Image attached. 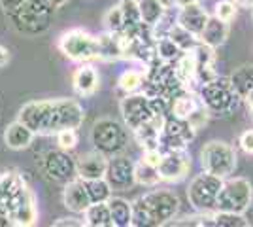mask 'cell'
Wrapping results in <instances>:
<instances>
[{
  "instance_id": "cell-1",
  "label": "cell",
  "mask_w": 253,
  "mask_h": 227,
  "mask_svg": "<svg viewBox=\"0 0 253 227\" xmlns=\"http://www.w3.org/2000/svg\"><path fill=\"white\" fill-rule=\"evenodd\" d=\"M19 121L29 125L36 135H57L63 129H80L85 119L82 104L74 98L32 100L19 110Z\"/></svg>"
},
{
  "instance_id": "cell-2",
  "label": "cell",
  "mask_w": 253,
  "mask_h": 227,
  "mask_svg": "<svg viewBox=\"0 0 253 227\" xmlns=\"http://www.w3.org/2000/svg\"><path fill=\"white\" fill-rule=\"evenodd\" d=\"M179 212L178 195L170 189H151L132 203V227L169 226Z\"/></svg>"
},
{
  "instance_id": "cell-3",
  "label": "cell",
  "mask_w": 253,
  "mask_h": 227,
  "mask_svg": "<svg viewBox=\"0 0 253 227\" xmlns=\"http://www.w3.org/2000/svg\"><path fill=\"white\" fill-rule=\"evenodd\" d=\"M55 10L57 8L49 0H27L21 6L6 11V19L17 34L36 38L51 29Z\"/></svg>"
},
{
  "instance_id": "cell-4",
  "label": "cell",
  "mask_w": 253,
  "mask_h": 227,
  "mask_svg": "<svg viewBox=\"0 0 253 227\" xmlns=\"http://www.w3.org/2000/svg\"><path fill=\"white\" fill-rule=\"evenodd\" d=\"M199 95L210 116H231L242 102V97L236 93L231 78L225 76H217L211 82L202 84Z\"/></svg>"
},
{
  "instance_id": "cell-5",
  "label": "cell",
  "mask_w": 253,
  "mask_h": 227,
  "mask_svg": "<svg viewBox=\"0 0 253 227\" xmlns=\"http://www.w3.org/2000/svg\"><path fill=\"white\" fill-rule=\"evenodd\" d=\"M128 127L112 118L96 119L91 127V144L96 151L106 157H114L126 150L128 146Z\"/></svg>"
},
{
  "instance_id": "cell-6",
  "label": "cell",
  "mask_w": 253,
  "mask_h": 227,
  "mask_svg": "<svg viewBox=\"0 0 253 227\" xmlns=\"http://www.w3.org/2000/svg\"><path fill=\"white\" fill-rule=\"evenodd\" d=\"M59 49L61 53L74 61V63H89L100 61V45L98 36L87 33L84 29H70L59 36Z\"/></svg>"
},
{
  "instance_id": "cell-7",
  "label": "cell",
  "mask_w": 253,
  "mask_h": 227,
  "mask_svg": "<svg viewBox=\"0 0 253 227\" xmlns=\"http://www.w3.org/2000/svg\"><path fill=\"white\" fill-rule=\"evenodd\" d=\"M223 178L202 171L189 182L187 201L195 212H215L217 197L221 191Z\"/></svg>"
},
{
  "instance_id": "cell-8",
  "label": "cell",
  "mask_w": 253,
  "mask_h": 227,
  "mask_svg": "<svg viewBox=\"0 0 253 227\" xmlns=\"http://www.w3.org/2000/svg\"><path fill=\"white\" fill-rule=\"evenodd\" d=\"M236 150L223 140H210L201 150V165L206 173H211L219 178H229L236 169Z\"/></svg>"
},
{
  "instance_id": "cell-9",
  "label": "cell",
  "mask_w": 253,
  "mask_h": 227,
  "mask_svg": "<svg viewBox=\"0 0 253 227\" xmlns=\"http://www.w3.org/2000/svg\"><path fill=\"white\" fill-rule=\"evenodd\" d=\"M252 201H253V187L250 184V180H246L242 176H234V178L229 176V178L223 180L215 210L244 214L252 206Z\"/></svg>"
},
{
  "instance_id": "cell-10",
  "label": "cell",
  "mask_w": 253,
  "mask_h": 227,
  "mask_svg": "<svg viewBox=\"0 0 253 227\" xmlns=\"http://www.w3.org/2000/svg\"><path fill=\"white\" fill-rule=\"evenodd\" d=\"M197 135V129L189 123V119L178 118L174 114L165 116L163 131L159 136V150L163 151H176V150H187L193 138Z\"/></svg>"
},
{
  "instance_id": "cell-11",
  "label": "cell",
  "mask_w": 253,
  "mask_h": 227,
  "mask_svg": "<svg viewBox=\"0 0 253 227\" xmlns=\"http://www.w3.org/2000/svg\"><path fill=\"white\" fill-rule=\"evenodd\" d=\"M43 176L47 180H51L55 184H68L78 176V163L70 155V151L66 150H49L43 153L42 161H40Z\"/></svg>"
},
{
  "instance_id": "cell-12",
  "label": "cell",
  "mask_w": 253,
  "mask_h": 227,
  "mask_svg": "<svg viewBox=\"0 0 253 227\" xmlns=\"http://www.w3.org/2000/svg\"><path fill=\"white\" fill-rule=\"evenodd\" d=\"M119 110H121V116L128 131H136L138 127L146 125L153 116H157L151 108V102L146 93L125 95L119 102Z\"/></svg>"
},
{
  "instance_id": "cell-13",
  "label": "cell",
  "mask_w": 253,
  "mask_h": 227,
  "mask_svg": "<svg viewBox=\"0 0 253 227\" xmlns=\"http://www.w3.org/2000/svg\"><path fill=\"white\" fill-rule=\"evenodd\" d=\"M104 178L114 187V191H126L136 184V163L125 153L114 155L108 161Z\"/></svg>"
},
{
  "instance_id": "cell-14",
  "label": "cell",
  "mask_w": 253,
  "mask_h": 227,
  "mask_svg": "<svg viewBox=\"0 0 253 227\" xmlns=\"http://www.w3.org/2000/svg\"><path fill=\"white\" fill-rule=\"evenodd\" d=\"M159 174L165 182H181L191 169V157L185 150L165 151L159 163Z\"/></svg>"
},
{
  "instance_id": "cell-15",
  "label": "cell",
  "mask_w": 253,
  "mask_h": 227,
  "mask_svg": "<svg viewBox=\"0 0 253 227\" xmlns=\"http://www.w3.org/2000/svg\"><path fill=\"white\" fill-rule=\"evenodd\" d=\"M208 19H210V15L206 13V10L202 8L199 2L179 6V11L176 13V21H178L179 27H183L185 31H189L191 34H195L199 38H201Z\"/></svg>"
},
{
  "instance_id": "cell-16",
  "label": "cell",
  "mask_w": 253,
  "mask_h": 227,
  "mask_svg": "<svg viewBox=\"0 0 253 227\" xmlns=\"http://www.w3.org/2000/svg\"><path fill=\"white\" fill-rule=\"evenodd\" d=\"M110 157H106L100 151H87L82 153L80 157H76L78 163V176L84 180H95V178H104L106 169H108Z\"/></svg>"
},
{
  "instance_id": "cell-17",
  "label": "cell",
  "mask_w": 253,
  "mask_h": 227,
  "mask_svg": "<svg viewBox=\"0 0 253 227\" xmlns=\"http://www.w3.org/2000/svg\"><path fill=\"white\" fill-rule=\"evenodd\" d=\"M63 205L72 210L74 214H84L87 206L91 205V197L87 191L84 178H76L72 182L64 184L63 189Z\"/></svg>"
},
{
  "instance_id": "cell-18",
  "label": "cell",
  "mask_w": 253,
  "mask_h": 227,
  "mask_svg": "<svg viewBox=\"0 0 253 227\" xmlns=\"http://www.w3.org/2000/svg\"><path fill=\"white\" fill-rule=\"evenodd\" d=\"M72 87L78 97H93L100 87V76L89 63H82L72 74Z\"/></svg>"
},
{
  "instance_id": "cell-19",
  "label": "cell",
  "mask_w": 253,
  "mask_h": 227,
  "mask_svg": "<svg viewBox=\"0 0 253 227\" xmlns=\"http://www.w3.org/2000/svg\"><path fill=\"white\" fill-rule=\"evenodd\" d=\"M193 51H195V59H197V82H201L202 86L206 82H211L213 78H217V72H215V61H217L215 49L201 42Z\"/></svg>"
},
{
  "instance_id": "cell-20",
  "label": "cell",
  "mask_w": 253,
  "mask_h": 227,
  "mask_svg": "<svg viewBox=\"0 0 253 227\" xmlns=\"http://www.w3.org/2000/svg\"><path fill=\"white\" fill-rule=\"evenodd\" d=\"M34 136H36V133L29 125L19 121V119L10 123L4 131V142H6V146L10 150H25V148H29L32 140H34Z\"/></svg>"
},
{
  "instance_id": "cell-21",
  "label": "cell",
  "mask_w": 253,
  "mask_h": 227,
  "mask_svg": "<svg viewBox=\"0 0 253 227\" xmlns=\"http://www.w3.org/2000/svg\"><path fill=\"white\" fill-rule=\"evenodd\" d=\"M229 33H231L229 23L219 19L217 15H211L201 34V42L213 47V49H217V47H221L223 44L227 42Z\"/></svg>"
},
{
  "instance_id": "cell-22",
  "label": "cell",
  "mask_w": 253,
  "mask_h": 227,
  "mask_svg": "<svg viewBox=\"0 0 253 227\" xmlns=\"http://www.w3.org/2000/svg\"><path fill=\"white\" fill-rule=\"evenodd\" d=\"M100 45V61H119L123 59V36L117 33H108L98 36Z\"/></svg>"
},
{
  "instance_id": "cell-23",
  "label": "cell",
  "mask_w": 253,
  "mask_h": 227,
  "mask_svg": "<svg viewBox=\"0 0 253 227\" xmlns=\"http://www.w3.org/2000/svg\"><path fill=\"white\" fill-rule=\"evenodd\" d=\"M201 106H202L201 95L193 93L191 89H185L183 93H179L178 97H174V100H172V112L170 114H174L178 118L189 119L191 114L197 108H201Z\"/></svg>"
},
{
  "instance_id": "cell-24",
  "label": "cell",
  "mask_w": 253,
  "mask_h": 227,
  "mask_svg": "<svg viewBox=\"0 0 253 227\" xmlns=\"http://www.w3.org/2000/svg\"><path fill=\"white\" fill-rule=\"evenodd\" d=\"M174 70L176 76L179 78V82L183 86L191 89V84L197 82V59H195V51H183L178 57V61L174 63Z\"/></svg>"
},
{
  "instance_id": "cell-25",
  "label": "cell",
  "mask_w": 253,
  "mask_h": 227,
  "mask_svg": "<svg viewBox=\"0 0 253 227\" xmlns=\"http://www.w3.org/2000/svg\"><path fill=\"white\" fill-rule=\"evenodd\" d=\"M84 222L89 227H114L108 203H91L84 212Z\"/></svg>"
},
{
  "instance_id": "cell-26",
  "label": "cell",
  "mask_w": 253,
  "mask_h": 227,
  "mask_svg": "<svg viewBox=\"0 0 253 227\" xmlns=\"http://www.w3.org/2000/svg\"><path fill=\"white\" fill-rule=\"evenodd\" d=\"M114 227H128L132 226V203H128L123 197H114L108 201Z\"/></svg>"
},
{
  "instance_id": "cell-27",
  "label": "cell",
  "mask_w": 253,
  "mask_h": 227,
  "mask_svg": "<svg viewBox=\"0 0 253 227\" xmlns=\"http://www.w3.org/2000/svg\"><path fill=\"white\" fill-rule=\"evenodd\" d=\"M229 78H231L236 93L242 97V100H246L248 95L253 93V65H242L234 68V72Z\"/></svg>"
},
{
  "instance_id": "cell-28",
  "label": "cell",
  "mask_w": 253,
  "mask_h": 227,
  "mask_svg": "<svg viewBox=\"0 0 253 227\" xmlns=\"http://www.w3.org/2000/svg\"><path fill=\"white\" fill-rule=\"evenodd\" d=\"M146 82V72L144 70H125L117 80V89L123 95H130V93H138Z\"/></svg>"
},
{
  "instance_id": "cell-29",
  "label": "cell",
  "mask_w": 253,
  "mask_h": 227,
  "mask_svg": "<svg viewBox=\"0 0 253 227\" xmlns=\"http://www.w3.org/2000/svg\"><path fill=\"white\" fill-rule=\"evenodd\" d=\"M138 4H140L142 21L146 23V25H149V27H155L163 19V15L167 13V10H169L159 0H138Z\"/></svg>"
},
{
  "instance_id": "cell-30",
  "label": "cell",
  "mask_w": 253,
  "mask_h": 227,
  "mask_svg": "<svg viewBox=\"0 0 253 227\" xmlns=\"http://www.w3.org/2000/svg\"><path fill=\"white\" fill-rule=\"evenodd\" d=\"M87 191L91 197V203H108L114 195V187L106 178H95V180H85Z\"/></svg>"
},
{
  "instance_id": "cell-31",
  "label": "cell",
  "mask_w": 253,
  "mask_h": 227,
  "mask_svg": "<svg viewBox=\"0 0 253 227\" xmlns=\"http://www.w3.org/2000/svg\"><path fill=\"white\" fill-rule=\"evenodd\" d=\"M181 53H183V49L170 36L157 38V57L161 61H165V63H176Z\"/></svg>"
},
{
  "instance_id": "cell-32",
  "label": "cell",
  "mask_w": 253,
  "mask_h": 227,
  "mask_svg": "<svg viewBox=\"0 0 253 227\" xmlns=\"http://www.w3.org/2000/svg\"><path fill=\"white\" fill-rule=\"evenodd\" d=\"M161 182V174L159 169L146 163L144 159L136 163V184L146 185V187H155Z\"/></svg>"
},
{
  "instance_id": "cell-33",
  "label": "cell",
  "mask_w": 253,
  "mask_h": 227,
  "mask_svg": "<svg viewBox=\"0 0 253 227\" xmlns=\"http://www.w3.org/2000/svg\"><path fill=\"white\" fill-rule=\"evenodd\" d=\"M169 36L178 44L183 51H191V49H195V47L201 44V38H199V36H195V34H191L189 31H185L183 27H179L178 23L172 27V31L169 33Z\"/></svg>"
},
{
  "instance_id": "cell-34",
  "label": "cell",
  "mask_w": 253,
  "mask_h": 227,
  "mask_svg": "<svg viewBox=\"0 0 253 227\" xmlns=\"http://www.w3.org/2000/svg\"><path fill=\"white\" fill-rule=\"evenodd\" d=\"M104 27L108 33H125V15H123V10L119 4L112 6L104 13Z\"/></svg>"
},
{
  "instance_id": "cell-35",
  "label": "cell",
  "mask_w": 253,
  "mask_h": 227,
  "mask_svg": "<svg viewBox=\"0 0 253 227\" xmlns=\"http://www.w3.org/2000/svg\"><path fill=\"white\" fill-rule=\"evenodd\" d=\"M123 15H125V33L134 29L136 25L142 23V15H140V4L138 0H121L119 2Z\"/></svg>"
},
{
  "instance_id": "cell-36",
  "label": "cell",
  "mask_w": 253,
  "mask_h": 227,
  "mask_svg": "<svg viewBox=\"0 0 253 227\" xmlns=\"http://www.w3.org/2000/svg\"><path fill=\"white\" fill-rule=\"evenodd\" d=\"M213 220H215V227H250V222L244 218V214H238V212L215 210Z\"/></svg>"
},
{
  "instance_id": "cell-37",
  "label": "cell",
  "mask_w": 253,
  "mask_h": 227,
  "mask_svg": "<svg viewBox=\"0 0 253 227\" xmlns=\"http://www.w3.org/2000/svg\"><path fill=\"white\" fill-rule=\"evenodd\" d=\"M236 13H238V4L234 0H219L215 4V11H213V15H217L219 19L227 23H231L236 17Z\"/></svg>"
},
{
  "instance_id": "cell-38",
  "label": "cell",
  "mask_w": 253,
  "mask_h": 227,
  "mask_svg": "<svg viewBox=\"0 0 253 227\" xmlns=\"http://www.w3.org/2000/svg\"><path fill=\"white\" fill-rule=\"evenodd\" d=\"M57 138V146L61 150L72 151L78 146V129H63L55 135Z\"/></svg>"
},
{
  "instance_id": "cell-39",
  "label": "cell",
  "mask_w": 253,
  "mask_h": 227,
  "mask_svg": "<svg viewBox=\"0 0 253 227\" xmlns=\"http://www.w3.org/2000/svg\"><path fill=\"white\" fill-rule=\"evenodd\" d=\"M208 119H210V112H208V110H206V106L202 104L201 108H197L189 116V123L195 127V129L199 131V129H202L206 123H208Z\"/></svg>"
},
{
  "instance_id": "cell-40",
  "label": "cell",
  "mask_w": 253,
  "mask_h": 227,
  "mask_svg": "<svg viewBox=\"0 0 253 227\" xmlns=\"http://www.w3.org/2000/svg\"><path fill=\"white\" fill-rule=\"evenodd\" d=\"M238 148L246 153V155H253V129L244 131L238 136Z\"/></svg>"
},
{
  "instance_id": "cell-41",
  "label": "cell",
  "mask_w": 253,
  "mask_h": 227,
  "mask_svg": "<svg viewBox=\"0 0 253 227\" xmlns=\"http://www.w3.org/2000/svg\"><path fill=\"white\" fill-rule=\"evenodd\" d=\"M66 226L82 227V226H85V222L84 220H76V218H63V220H57V222H55V227H66Z\"/></svg>"
},
{
  "instance_id": "cell-42",
  "label": "cell",
  "mask_w": 253,
  "mask_h": 227,
  "mask_svg": "<svg viewBox=\"0 0 253 227\" xmlns=\"http://www.w3.org/2000/svg\"><path fill=\"white\" fill-rule=\"evenodd\" d=\"M23 2H27V0H0V8L4 11H10L17 6H21Z\"/></svg>"
},
{
  "instance_id": "cell-43",
  "label": "cell",
  "mask_w": 253,
  "mask_h": 227,
  "mask_svg": "<svg viewBox=\"0 0 253 227\" xmlns=\"http://www.w3.org/2000/svg\"><path fill=\"white\" fill-rule=\"evenodd\" d=\"M8 63H10V51L4 45H0V68H4Z\"/></svg>"
},
{
  "instance_id": "cell-44",
  "label": "cell",
  "mask_w": 253,
  "mask_h": 227,
  "mask_svg": "<svg viewBox=\"0 0 253 227\" xmlns=\"http://www.w3.org/2000/svg\"><path fill=\"white\" fill-rule=\"evenodd\" d=\"M238 6H244V8H253V0H234Z\"/></svg>"
},
{
  "instance_id": "cell-45",
  "label": "cell",
  "mask_w": 253,
  "mask_h": 227,
  "mask_svg": "<svg viewBox=\"0 0 253 227\" xmlns=\"http://www.w3.org/2000/svg\"><path fill=\"white\" fill-rule=\"evenodd\" d=\"M159 2H161V4L165 6V8H172V6H178V4H176V0H159Z\"/></svg>"
},
{
  "instance_id": "cell-46",
  "label": "cell",
  "mask_w": 253,
  "mask_h": 227,
  "mask_svg": "<svg viewBox=\"0 0 253 227\" xmlns=\"http://www.w3.org/2000/svg\"><path fill=\"white\" fill-rule=\"evenodd\" d=\"M246 102H248V108H250V112L253 114V93H250V95H248Z\"/></svg>"
},
{
  "instance_id": "cell-47",
  "label": "cell",
  "mask_w": 253,
  "mask_h": 227,
  "mask_svg": "<svg viewBox=\"0 0 253 227\" xmlns=\"http://www.w3.org/2000/svg\"><path fill=\"white\" fill-rule=\"evenodd\" d=\"M49 2H51L55 8H61V6H64V4L68 2V0H49Z\"/></svg>"
}]
</instances>
